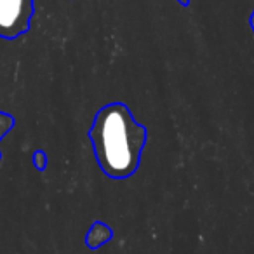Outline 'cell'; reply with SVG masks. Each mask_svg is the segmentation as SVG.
Returning a JSON list of instances; mask_svg holds the SVG:
<instances>
[{"mask_svg":"<svg viewBox=\"0 0 254 254\" xmlns=\"http://www.w3.org/2000/svg\"><path fill=\"white\" fill-rule=\"evenodd\" d=\"M99 169L113 180H124L138 171L146 145V129L124 103L105 105L89 131Z\"/></svg>","mask_w":254,"mask_h":254,"instance_id":"obj_1","label":"cell"},{"mask_svg":"<svg viewBox=\"0 0 254 254\" xmlns=\"http://www.w3.org/2000/svg\"><path fill=\"white\" fill-rule=\"evenodd\" d=\"M33 0H0V37L16 39L28 32Z\"/></svg>","mask_w":254,"mask_h":254,"instance_id":"obj_2","label":"cell"},{"mask_svg":"<svg viewBox=\"0 0 254 254\" xmlns=\"http://www.w3.org/2000/svg\"><path fill=\"white\" fill-rule=\"evenodd\" d=\"M11 127H12V117L0 113V139H2V136H4Z\"/></svg>","mask_w":254,"mask_h":254,"instance_id":"obj_4","label":"cell"},{"mask_svg":"<svg viewBox=\"0 0 254 254\" xmlns=\"http://www.w3.org/2000/svg\"><path fill=\"white\" fill-rule=\"evenodd\" d=\"M112 237H113V232L108 225H105V223H101V221H96V223H92L87 235H85V246H87L89 249H99V247L105 246Z\"/></svg>","mask_w":254,"mask_h":254,"instance_id":"obj_3","label":"cell"},{"mask_svg":"<svg viewBox=\"0 0 254 254\" xmlns=\"http://www.w3.org/2000/svg\"><path fill=\"white\" fill-rule=\"evenodd\" d=\"M178 2H180L181 5H188V4H190V0H178Z\"/></svg>","mask_w":254,"mask_h":254,"instance_id":"obj_6","label":"cell"},{"mask_svg":"<svg viewBox=\"0 0 254 254\" xmlns=\"http://www.w3.org/2000/svg\"><path fill=\"white\" fill-rule=\"evenodd\" d=\"M251 25H253V28H254V14H253V18H251Z\"/></svg>","mask_w":254,"mask_h":254,"instance_id":"obj_7","label":"cell"},{"mask_svg":"<svg viewBox=\"0 0 254 254\" xmlns=\"http://www.w3.org/2000/svg\"><path fill=\"white\" fill-rule=\"evenodd\" d=\"M35 166L39 167V169H46V162H47V159H46V155H44L42 152H37L35 153Z\"/></svg>","mask_w":254,"mask_h":254,"instance_id":"obj_5","label":"cell"}]
</instances>
